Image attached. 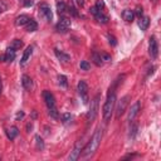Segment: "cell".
<instances>
[{"mask_svg":"<svg viewBox=\"0 0 161 161\" xmlns=\"http://www.w3.org/2000/svg\"><path fill=\"white\" fill-rule=\"evenodd\" d=\"M79 67H81L82 71H90V69H91V64L87 61H82L79 63Z\"/></svg>","mask_w":161,"mask_h":161,"instance_id":"obj_29","label":"cell"},{"mask_svg":"<svg viewBox=\"0 0 161 161\" xmlns=\"http://www.w3.org/2000/svg\"><path fill=\"white\" fill-rule=\"evenodd\" d=\"M21 47H23V42H21L20 39H14V40L11 42V44H10V48H13L14 50L20 49Z\"/></svg>","mask_w":161,"mask_h":161,"instance_id":"obj_24","label":"cell"},{"mask_svg":"<svg viewBox=\"0 0 161 161\" xmlns=\"http://www.w3.org/2000/svg\"><path fill=\"white\" fill-rule=\"evenodd\" d=\"M67 8L68 6L65 5V3L63 1V0H58V1H57V11H58L61 15H63L65 11H67Z\"/></svg>","mask_w":161,"mask_h":161,"instance_id":"obj_20","label":"cell"},{"mask_svg":"<svg viewBox=\"0 0 161 161\" xmlns=\"http://www.w3.org/2000/svg\"><path fill=\"white\" fill-rule=\"evenodd\" d=\"M107 39H108V43L111 44L112 47H116L117 45V39L112 35V34H107Z\"/></svg>","mask_w":161,"mask_h":161,"instance_id":"obj_30","label":"cell"},{"mask_svg":"<svg viewBox=\"0 0 161 161\" xmlns=\"http://www.w3.org/2000/svg\"><path fill=\"white\" fill-rule=\"evenodd\" d=\"M131 96L130 94H126L121 98V101H118V105H117V110H116V118H120L122 115L125 113L126 108H127L128 103H130Z\"/></svg>","mask_w":161,"mask_h":161,"instance_id":"obj_4","label":"cell"},{"mask_svg":"<svg viewBox=\"0 0 161 161\" xmlns=\"http://www.w3.org/2000/svg\"><path fill=\"white\" fill-rule=\"evenodd\" d=\"M77 90H78V93L81 94L82 100H83L84 103L88 102V97H87V92H88V86L84 81H79L78 82V86H77Z\"/></svg>","mask_w":161,"mask_h":161,"instance_id":"obj_7","label":"cell"},{"mask_svg":"<svg viewBox=\"0 0 161 161\" xmlns=\"http://www.w3.org/2000/svg\"><path fill=\"white\" fill-rule=\"evenodd\" d=\"M57 30L61 31V33H65L69 28H71V20L68 18H62L61 20L57 23Z\"/></svg>","mask_w":161,"mask_h":161,"instance_id":"obj_9","label":"cell"},{"mask_svg":"<svg viewBox=\"0 0 161 161\" xmlns=\"http://www.w3.org/2000/svg\"><path fill=\"white\" fill-rule=\"evenodd\" d=\"M54 53H55L57 58H58L61 62H63V63H68L69 61H71V57H69L68 54H65V53L61 52L59 49H54Z\"/></svg>","mask_w":161,"mask_h":161,"instance_id":"obj_14","label":"cell"},{"mask_svg":"<svg viewBox=\"0 0 161 161\" xmlns=\"http://www.w3.org/2000/svg\"><path fill=\"white\" fill-rule=\"evenodd\" d=\"M21 84H23V87L25 88V90H31V87H33V82H31V78L29 77V75L24 74L23 77H21Z\"/></svg>","mask_w":161,"mask_h":161,"instance_id":"obj_15","label":"cell"},{"mask_svg":"<svg viewBox=\"0 0 161 161\" xmlns=\"http://www.w3.org/2000/svg\"><path fill=\"white\" fill-rule=\"evenodd\" d=\"M24 117V112H19L18 115H17V120H19V118H23Z\"/></svg>","mask_w":161,"mask_h":161,"instance_id":"obj_40","label":"cell"},{"mask_svg":"<svg viewBox=\"0 0 161 161\" xmlns=\"http://www.w3.org/2000/svg\"><path fill=\"white\" fill-rule=\"evenodd\" d=\"M82 142L81 141H78L77 144H75V146H74V149L71 151V154H69V156H68V160L69 161H75L78 159V157L81 156V152H82Z\"/></svg>","mask_w":161,"mask_h":161,"instance_id":"obj_8","label":"cell"},{"mask_svg":"<svg viewBox=\"0 0 161 161\" xmlns=\"http://www.w3.org/2000/svg\"><path fill=\"white\" fill-rule=\"evenodd\" d=\"M39 15L42 17L43 19H45L47 21H50L53 19V14H52V10H50V6L45 3H42L39 5Z\"/></svg>","mask_w":161,"mask_h":161,"instance_id":"obj_5","label":"cell"},{"mask_svg":"<svg viewBox=\"0 0 161 161\" xmlns=\"http://www.w3.org/2000/svg\"><path fill=\"white\" fill-rule=\"evenodd\" d=\"M0 93H1V82H0Z\"/></svg>","mask_w":161,"mask_h":161,"instance_id":"obj_43","label":"cell"},{"mask_svg":"<svg viewBox=\"0 0 161 161\" xmlns=\"http://www.w3.org/2000/svg\"><path fill=\"white\" fill-rule=\"evenodd\" d=\"M61 120H62V122H64V124H67V122H69V121L72 120L71 113H63V115L61 116Z\"/></svg>","mask_w":161,"mask_h":161,"instance_id":"obj_31","label":"cell"},{"mask_svg":"<svg viewBox=\"0 0 161 161\" xmlns=\"http://www.w3.org/2000/svg\"><path fill=\"white\" fill-rule=\"evenodd\" d=\"M75 3H77L79 6H83L84 5V0H75Z\"/></svg>","mask_w":161,"mask_h":161,"instance_id":"obj_39","label":"cell"},{"mask_svg":"<svg viewBox=\"0 0 161 161\" xmlns=\"http://www.w3.org/2000/svg\"><path fill=\"white\" fill-rule=\"evenodd\" d=\"M6 135H8V137L10 138V140H14V138L19 135L18 127H15V126H11L10 128H8V130H6Z\"/></svg>","mask_w":161,"mask_h":161,"instance_id":"obj_18","label":"cell"},{"mask_svg":"<svg viewBox=\"0 0 161 161\" xmlns=\"http://www.w3.org/2000/svg\"><path fill=\"white\" fill-rule=\"evenodd\" d=\"M94 17H96V20L98 21V23H101V24H107V23H108V20H110V19H108V17L103 14L102 11H100L98 14H97V15H94Z\"/></svg>","mask_w":161,"mask_h":161,"instance_id":"obj_22","label":"cell"},{"mask_svg":"<svg viewBox=\"0 0 161 161\" xmlns=\"http://www.w3.org/2000/svg\"><path fill=\"white\" fill-rule=\"evenodd\" d=\"M100 11H101V10H98V9H97L96 6H92V8L90 9V13H91V14H92V15H97Z\"/></svg>","mask_w":161,"mask_h":161,"instance_id":"obj_36","label":"cell"},{"mask_svg":"<svg viewBox=\"0 0 161 161\" xmlns=\"http://www.w3.org/2000/svg\"><path fill=\"white\" fill-rule=\"evenodd\" d=\"M122 18H124V20H126L127 23H132V21H134V18H135L134 10H131V9H125V10L122 11Z\"/></svg>","mask_w":161,"mask_h":161,"instance_id":"obj_12","label":"cell"},{"mask_svg":"<svg viewBox=\"0 0 161 161\" xmlns=\"http://www.w3.org/2000/svg\"><path fill=\"white\" fill-rule=\"evenodd\" d=\"M58 81H59V84L63 87H67L68 86V82H67V77L63 74H59L58 75Z\"/></svg>","mask_w":161,"mask_h":161,"instance_id":"obj_27","label":"cell"},{"mask_svg":"<svg viewBox=\"0 0 161 161\" xmlns=\"http://www.w3.org/2000/svg\"><path fill=\"white\" fill-rule=\"evenodd\" d=\"M102 135H103L102 128H97L96 132L93 134L92 138L90 140V142L86 145V147L82 149V152H81L82 157H90L96 152L98 146H100V144H101V140H102Z\"/></svg>","mask_w":161,"mask_h":161,"instance_id":"obj_1","label":"cell"},{"mask_svg":"<svg viewBox=\"0 0 161 161\" xmlns=\"http://www.w3.org/2000/svg\"><path fill=\"white\" fill-rule=\"evenodd\" d=\"M100 55H101V58H102L103 62H110L111 61V55L107 54V53H101Z\"/></svg>","mask_w":161,"mask_h":161,"instance_id":"obj_33","label":"cell"},{"mask_svg":"<svg viewBox=\"0 0 161 161\" xmlns=\"http://www.w3.org/2000/svg\"><path fill=\"white\" fill-rule=\"evenodd\" d=\"M134 14L135 15H137L138 18H141L142 17V14H144V9H142V6H136V9H135V11H134Z\"/></svg>","mask_w":161,"mask_h":161,"instance_id":"obj_32","label":"cell"},{"mask_svg":"<svg viewBox=\"0 0 161 161\" xmlns=\"http://www.w3.org/2000/svg\"><path fill=\"white\" fill-rule=\"evenodd\" d=\"M92 61L93 63L97 65V67H101V65L103 64V61H102V58H101V55L98 54V53H92Z\"/></svg>","mask_w":161,"mask_h":161,"instance_id":"obj_23","label":"cell"},{"mask_svg":"<svg viewBox=\"0 0 161 161\" xmlns=\"http://www.w3.org/2000/svg\"><path fill=\"white\" fill-rule=\"evenodd\" d=\"M150 25V18L149 17H141L138 20V27L141 28V30H147Z\"/></svg>","mask_w":161,"mask_h":161,"instance_id":"obj_16","label":"cell"},{"mask_svg":"<svg viewBox=\"0 0 161 161\" xmlns=\"http://www.w3.org/2000/svg\"><path fill=\"white\" fill-rule=\"evenodd\" d=\"M67 10L71 13L73 17H78V11H77V9H75L74 6H69V8H67Z\"/></svg>","mask_w":161,"mask_h":161,"instance_id":"obj_34","label":"cell"},{"mask_svg":"<svg viewBox=\"0 0 161 161\" xmlns=\"http://www.w3.org/2000/svg\"><path fill=\"white\" fill-rule=\"evenodd\" d=\"M115 106H116V93L115 92H108V96H107V100L103 105V108H102V116H103V120L107 122L112 116V112L115 110Z\"/></svg>","mask_w":161,"mask_h":161,"instance_id":"obj_2","label":"cell"},{"mask_svg":"<svg viewBox=\"0 0 161 161\" xmlns=\"http://www.w3.org/2000/svg\"><path fill=\"white\" fill-rule=\"evenodd\" d=\"M33 5V0H25L24 1V6H31Z\"/></svg>","mask_w":161,"mask_h":161,"instance_id":"obj_38","label":"cell"},{"mask_svg":"<svg viewBox=\"0 0 161 161\" xmlns=\"http://www.w3.org/2000/svg\"><path fill=\"white\" fill-rule=\"evenodd\" d=\"M29 17H28V15H25V14H21V15H19V17H17L15 18V25H17V27H23V25H25L28 23V21H29Z\"/></svg>","mask_w":161,"mask_h":161,"instance_id":"obj_13","label":"cell"},{"mask_svg":"<svg viewBox=\"0 0 161 161\" xmlns=\"http://www.w3.org/2000/svg\"><path fill=\"white\" fill-rule=\"evenodd\" d=\"M98 102H100V94H97V96L91 101L90 111H88V115H87V121L88 122H93L94 118H96L97 113H98Z\"/></svg>","mask_w":161,"mask_h":161,"instance_id":"obj_3","label":"cell"},{"mask_svg":"<svg viewBox=\"0 0 161 161\" xmlns=\"http://www.w3.org/2000/svg\"><path fill=\"white\" fill-rule=\"evenodd\" d=\"M96 8L98 9V10H102V9L105 8V1H103V0H97V3H96Z\"/></svg>","mask_w":161,"mask_h":161,"instance_id":"obj_35","label":"cell"},{"mask_svg":"<svg viewBox=\"0 0 161 161\" xmlns=\"http://www.w3.org/2000/svg\"><path fill=\"white\" fill-rule=\"evenodd\" d=\"M6 10V5H5V3L4 1H0V14H1L3 11H5Z\"/></svg>","mask_w":161,"mask_h":161,"instance_id":"obj_37","label":"cell"},{"mask_svg":"<svg viewBox=\"0 0 161 161\" xmlns=\"http://www.w3.org/2000/svg\"><path fill=\"white\" fill-rule=\"evenodd\" d=\"M0 62H5V54L0 55Z\"/></svg>","mask_w":161,"mask_h":161,"instance_id":"obj_42","label":"cell"},{"mask_svg":"<svg viewBox=\"0 0 161 161\" xmlns=\"http://www.w3.org/2000/svg\"><path fill=\"white\" fill-rule=\"evenodd\" d=\"M149 53L151 55V58L155 59L157 54H159V44H157V40L155 37H151L150 38V42H149Z\"/></svg>","mask_w":161,"mask_h":161,"instance_id":"obj_6","label":"cell"},{"mask_svg":"<svg viewBox=\"0 0 161 161\" xmlns=\"http://www.w3.org/2000/svg\"><path fill=\"white\" fill-rule=\"evenodd\" d=\"M14 59H15V50L9 47L8 50H6V53H5V62L11 63Z\"/></svg>","mask_w":161,"mask_h":161,"instance_id":"obj_19","label":"cell"},{"mask_svg":"<svg viewBox=\"0 0 161 161\" xmlns=\"http://www.w3.org/2000/svg\"><path fill=\"white\" fill-rule=\"evenodd\" d=\"M140 107L141 106H140V102H138V101H136V102L131 106L130 111H128V116H127V120L130 122H132L135 118H136V116L138 115V112H140Z\"/></svg>","mask_w":161,"mask_h":161,"instance_id":"obj_10","label":"cell"},{"mask_svg":"<svg viewBox=\"0 0 161 161\" xmlns=\"http://www.w3.org/2000/svg\"><path fill=\"white\" fill-rule=\"evenodd\" d=\"M137 128H138V126L137 124H132L131 125V128H130V138H135V136L137 135Z\"/></svg>","mask_w":161,"mask_h":161,"instance_id":"obj_25","label":"cell"},{"mask_svg":"<svg viewBox=\"0 0 161 161\" xmlns=\"http://www.w3.org/2000/svg\"><path fill=\"white\" fill-rule=\"evenodd\" d=\"M25 29L28 31H35L38 29V23L33 19H29V21L25 24Z\"/></svg>","mask_w":161,"mask_h":161,"instance_id":"obj_21","label":"cell"},{"mask_svg":"<svg viewBox=\"0 0 161 161\" xmlns=\"http://www.w3.org/2000/svg\"><path fill=\"white\" fill-rule=\"evenodd\" d=\"M48 110H49V115H50V117H53L54 120L59 118V113H58V111H57L55 107H52V108H48Z\"/></svg>","mask_w":161,"mask_h":161,"instance_id":"obj_28","label":"cell"},{"mask_svg":"<svg viewBox=\"0 0 161 161\" xmlns=\"http://www.w3.org/2000/svg\"><path fill=\"white\" fill-rule=\"evenodd\" d=\"M31 53H33V47H28V48L24 50V54H23V57H21V61H20V64L21 65L25 64V63L28 62V59L30 58Z\"/></svg>","mask_w":161,"mask_h":161,"instance_id":"obj_17","label":"cell"},{"mask_svg":"<svg viewBox=\"0 0 161 161\" xmlns=\"http://www.w3.org/2000/svg\"><path fill=\"white\" fill-rule=\"evenodd\" d=\"M43 98L45 101V105L48 106V108L55 107V98L49 91H43Z\"/></svg>","mask_w":161,"mask_h":161,"instance_id":"obj_11","label":"cell"},{"mask_svg":"<svg viewBox=\"0 0 161 161\" xmlns=\"http://www.w3.org/2000/svg\"><path fill=\"white\" fill-rule=\"evenodd\" d=\"M35 144H37V147L39 150H43L44 149V141L40 136H35Z\"/></svg>","mask_w":161,"mask_h":161,"instance_id":"obj_26","label":"cell"},{"mask_svg":"<svg viewBox=\"0 0 161 161\" xmlns=\"http://www.w3.org/2000/svg\"><path fill=\"white\" fill-rule=\"evenodd\" d=\"M135 156H136V155H131V154H130V155H126L124 159H132V157H135Z\"/></svg>","mask_w":161,"mask_h":161,"instance_id":"obj_41","label":"cell"}]
</instances>
